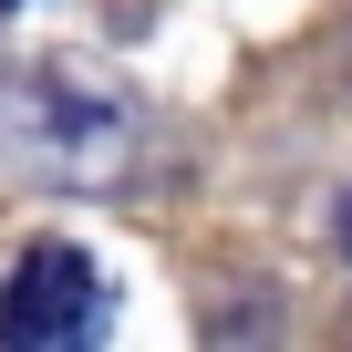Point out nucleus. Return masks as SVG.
<instances>
[{
	"mask_svg": "<svg viewBox=\"0 0 352 352\" xmlns=\"http://www.w3.org/2000/svg\"><path fill=\"white\" fill-rule=\"evenodd\" d=\"M104 270L83 259V249H63V239H42V249H21L11 259V280H0V342H21V352H63V342H94L104 331Z\"/></svg>",
	"mask_w": 352,
	"mask_h": 352,
	"instance_id": "f257e3e1",
	"label": "nucleus"
},
{
	"mask_svg": "<svg viewBox=\"0 0 352 352\" xmlns=\"http://www.w3.org/2000/svg\"><path fill=\"white\" fill-rule=\"evenodd\" d=\"M342 249H352V208H342Z\"/></svg>",
	"mask_w": 352,
	"mask_h": 352,
	"instance_id": "f03ea898",
	"label": "nucleus"
},
{
	"mask_svg": "<svg viewBox=\"0 0 352 352\" xmlns=\"http://www.w3.org/2000/svg\"><path fill=\"white\" fill-rule=\"evenodd\" d=\"M0 11H21V0H0Z\"/></svg>",
	"mask_w": 352,
	"mask_h": 352,
	"instance_id": "7ed1b4c3",
	"label": "nucleus"
}]
</instances>
